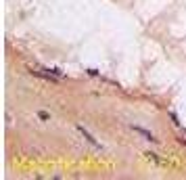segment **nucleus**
<instances>
[{"label":"nucleus","instance_id":"f03ea898","mask_svg":"<svg viewBox=\"0 0 186 180\" xmlns=\"http://www.w3.org/2000/svg\"><path fill=\"white\" fill-rule=\"evenodd\" d=\"M134 132L142 134V136H144V138H146V140H153V143H155V140H157V138H155V136H153L151 132H146V130H142V128H134Z\"/></svg>","mask_w":186,"mask_h":180},{"label":"nucleus","instance_id":"f257e3e1","mask_svg":"<svg viewBox=\"0 0 186 180\" xmlns=\"http://www.w3.org/2000/svg\"><path fill=\"white\" fill-rule=\"evenodd\" d=\"M78 130H80V132L84 134V138H86V140H88V143H90V144H94V147H101V144H98V143H96V140H94V138H92V134L88 132V130H84V126H80Z\"/></svg>","mask_w":186,"mask_h":180}]
</instances>
